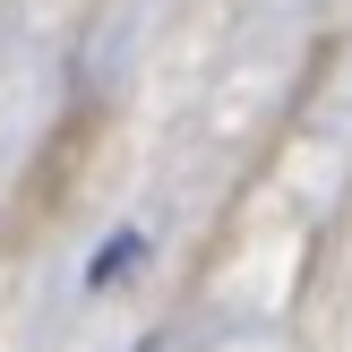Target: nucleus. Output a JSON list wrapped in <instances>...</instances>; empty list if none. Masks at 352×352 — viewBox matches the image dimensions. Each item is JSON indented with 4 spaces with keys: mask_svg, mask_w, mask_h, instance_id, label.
Here are the masks:
<instances>
[{
    "mask_svg": "<svg viewBox=\"0 0 352 352\" xmlns=\"http://www.w3.org/2000/svg\"><path fill=\"white\" fill-rule=\"evenodd\" d=\"M138 250H146V241H138V232H120V241H112V250H103V258H95V275H86V284H112V275H120V267H129V258H138Z\"/></svg>",
    "mask_w": 352,
    "mask_h": 352,
    "instance_id": "nucleus-1",
    "label": "nucleus"
}]
</instances>
